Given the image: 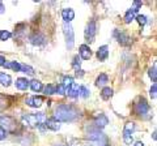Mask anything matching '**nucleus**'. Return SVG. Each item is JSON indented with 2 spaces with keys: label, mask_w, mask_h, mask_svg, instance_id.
<instances>
[{
  "label": "nucleus",
  "mask_w": 157,
  "mask_h": 146,
  "mask_svg": "<svg viewBox=\"0 0 157 146\" xmlns=\"http://www.w3.org/2000/svg\"><path fill=\"white\" fill-rule=\"evenodd\" d=\"M78 116H80L78 110L71 104H60L54 111V119L59 121V123L60 121H63V123H71V121H75Z\"/></svg>",
  "instance_id": "obj_1"
},
{
  "label": "nucleus",
  "mask_w": 157,
  "mask_h": 146,
  "mask_svg": "<svg viewBox=\"0 0 157 146\" xmlns=\"http://www.w3.org/2000/svg\"><path fill=\"white\" fill-rule=\"evenodd\" d=\"M46 115L43 112L38 114H26L22 116V123L29 126H41L46 123Z\"/></svg>",
  "instance_id": "obj_2"
},
{
  "label": "nucleus",
  "mask_w": 157,
  "mask_h": 146,
  "mask_svg": "<svg viewBox=\"0 0 157 146\" xmlns=\"http://www.w3.org/2000/svg\"><path fill=\"white\" fill-rule=\"evenodd\" d=\"M63 33H64V37H66V43H67V47L72 50L73 46H75V31L71 26V24H63Z\"/></svg>",
  "instance_id": "obj_3"
},
{
  "label": "nucleus",
  "mask_w": 157,
  "mask_h": 146,
  "mask_svg": "<svg viewBox=\"0 0 157 146\" xmlns=\"http://www.w3.org/2000/svg\"><path fill=\"white\" fill-rule=\"evenodd\" d=\"M86 138L89 141H93L96 144H102V142H106L107 137L101 132L100 129H90L86 134Z\"/></svg>",
  "instance_id": "obj_4"
},
{
  "label": "nucleus",
  "mask_w": 157,
  "mask_h": 146,
  "mask_svg": "<svg viewBox=\"0 0 157 146\" xmlns=\"http://www.w3.org/2000/svg\"><path fill=\"white\" fill-rule=\"evenodd\" d=\"M135 130V123L128 121V123L124 124V129H123V141L126 145H131L134 142V137H132V133Z\"/></svg>",
  "instance_id": "obj_5"
},
{
  "label": "nucleus",
  "mask_w": 157,
  "mask_h": 146,
  "mask_svg": "<svg viewBox=\"0 0 157 146\" xmlns=\"http://www.w3.org/2000/svg\"><path fill=\"white\" fill-rule=\"evenodd\" d=\"M135 112H136V115L141 116V118H147V115L151 112V107L148 103H147V100L144 98H141L135 104Z\"/></svg>",
  "instance_id": "obj_6"
},
{
  "label": "nucleus",
  "mask_w": 157,
  "mask_h": 146,
  "mask_svg": "<svg viewBox=\"0 0 157 146\" xmlns=\"http://www.w3.org/2000/svg\"><path fill=\"white\" fill-rule=\"evenodd\" d=\"M97 33V26H96V22L94 21H90L89 24L86 25L85 27V38L88 42H93V39H94V35Z\"/></svg>",
  "instance_id": "obj_7"
},
{
  "label": "nucleus",
  "mask_w": 157,
  "mask_h": 146,
  "mask_svg": "<svg viewBox=\"0 0 157 146\" xmlns=\"http://www.w3.org/2000/svg\"><path fill=\"white\" fill-rule=\"evenodd\" d=\"M114 37L117 38V41L119 42L122 46H130L131 39H130V37L127 35L124 31H122V30H115V31H114Z\"/></svg>",
  "instance_id": "obj_8"
},
{
  "label": "nucleus",
  "mask_w": 157,
  "mask_h": 146,
  "mask_svg": "<svg viewBox=\"0 0 157 146\" xmlns=\"http://www.w3.org/2000/svg\"><path fill=\"white\" fill-rule=\"evenodd\" d=\"M42 102H43L42 97H29L25 103H26L29 107H33V108H38V107L42 106Z\"/></svg>",
  "instance_id": "obj_9"
},
{
  "label": "nucleus",
  "mask_w": 157,
  "mask_h": 146,
  "mask_svg": "<svg viewBox=\"0 0 157 146\" xmlns=\"http://www.w3.org/2000/svg\"><path fill=\"white\" fill-rule=\"evenodd\" d=\"M78 52H80V59L89 60L92 57V50H90V47L86 45H81L80 48H78Z\"/></svg>",
  "instance_id": "obj_10"
},
{
  "label": "nucleus",
  "mask_w": 157,
  "mask_h": 146,
  "mask_svg": "<svg viewBox=\"0 0 157 146\" xmlns=\"http://www.w3.org/2000/svg\"><path fill=\"white\" fill-rule=\"evenodd\" d=\"M94 124H96V126L97 128H104V126H106L107 124H109V119L106 118V116L102 114V112H100L97 116H96V119H94Z\"/></svg>",
  "instance_id": "obj_11"
},
{
  "label": "nucleus",
  "mask_w": 157,
  "mask_h": 146,
  "mask_svg": "<svg viewBox=\"0 0 157 146\" xmlns=\"http://www.w3.org/2000/svg\"><path fill=\"white\" fill-rule=\"evenodd\" d=\"M62 17H63V20H64L66 24H70L73 18H75V11L71 9V8L63 9V11H62Z\"/></svg>",
  "instance_id": "obj_12"
},
{
  "label": "nucleus",
  "mask_w": 157,
  "mask_h": 146,
  "mask_svg": "<svg viewBox=\"0 0 157 146\" xmlns=\"http://www.w3.org/2000/svg\"><path fill=\"white\" fill-rule=\"evenodd\" d=\"M0 123L6 124L9 130H14V126H16V120L9 116H0Z\"/></svg>",
  "instance_id": "obj_13"
},
{
  "label": "nucleus",
  "mask_w": 157,
  "mask_h": 146,
  "mask_svg": "<svg viewBox=\"0 0 157 146\" xmlns=\"http://www.w3.org/2000/svg\"><path fill=\"white\" fill-rule=\"evenodd\" d=\"M109 56V47L107 46H101L97 50V59L100 61H105Z\"/></svg>",
  "instance_id": "obj_14"
},
{
  "label": "nucleus",
  "mask_w": 157,
  "mask_h": 146,
  "mask_svg": "<svg viewBox=\"0 0 157 146\" xmlns=\"http://www.w3.org/2000/svg\"><path fill=\"white\" fill-rule=\"evenodd\" d=\"M45 126H46L47 129H51V130H54V132H58V130L60 129V123L56 121L54 118H51V119H47L46 120Z\"/></svg>",
  "instance_id": "obj_15"
},
{
  "label": "nucleus",
  "mask_w": 157,
  "mask_h": 146,
  "mask_svg": "<svg viewBox=\"0 0 157 146\" xmlns=\"http://www.w3.org/2000/svg\"><path fill=\"white\" fill-rule=\"evenodd\" d=\"M66 94H68V97H71V98H77L80 95V86L75 84L71 85L68 89H66Z\"/></svg>",
  "instance_id": "obj_16"
},
{
  "label": "nucleus",
  "mask_w": 157,
  "mask_h": 146,
  "mask_svg": "<svg viewBox=\"0 0 157 146\" xmlns=\"http://www.w3.org/2000/svg\"><path fill=\"white\" fill-rule=\"evenodd\" d=\"M30 42L33 45H37V46H42L46 43V38L42 35V34H34V35L30 37Z\"/></svg>",
  "instance_id": "obj_17"
},
{
  "label": "nucleus",
  "mask_w": 157,
  "mask_h": 146,
  "mask_svg": "<svg viewBox=\"0 0 157 146\" xmlns=\"http://www.w3.org/2000/svg\"><path fill=\"white\" fill-rule=\"evenodd\" d=\"M0 84H2L3 86L8 87L12 84V77L9 75H7V73H4V72H0Z\"/></svg>",
  "instance_id": "obj_18"
},
{
  "label": "nucleus",
  "mask_w": 157,
  "mask_h": 146,
  "mask_svg": "<svg viewBox=\"0 0 157 146\" xmlns=\"http://www.w3.org/2000/svg\"><path fill=\"white\" fill-rule=\"evenodd\" d=\"M7 69H13L14 72H20L21 71V64L18 61H6V64L3 65Z\"/></svg>",
  "instance_id": "obj_19"
},
{
  "label": "nucleus",
  "mask_w": 157,
  "mask_h": 146,
  "mask_svg": "<svg viewBox=\"0 0 157 146\" xmlns=\"http://www.w3.org/2000/svg\"><path fill=\"white\" fill-rule=\"evenodd\" d=\"M16 87L18 90H26L29 87V81L26 78H17L16 80Z\"/></svg>",
  "instance_id": "obj_20"
},
{
  "label": "nucleus",
  "mask_w": 157,
  "mask_h": 146,
  "mask_svg": "<svg viewBox=\"0 0 157 146\" xmlns=\"http://www.w3.org/2000/svg\"><path fill=\"white\" fill-rule=\"evenodd\" d=\"M107 82H109V77H107V75L101 73V75L97 77V80H96V86H105Z\"/></svg>",
  "instance_id": "obj_21"
},
{
  "label": "nucleus",
  "mask_w": 157,
  "mask_h": 146,
  "mask_svg": "<svg viewBox=\"0 0 157 146\" xmlns=\"http://www.w3.org/2000/svg\"><path fill=\"white\" fill-rule=\"evenodd\" d=\"M29 86H30V89L33 91H41L43 89V85H42V82L41 81H38V80H33L32 82H29Z\"/></svg>",
  "instance_id": "obj_22"
},
{
  "label": "nucleus",
  "mask_w": 157,
  "mask_h": 146,
  "mask_svg": "<svg viewBox=\"0 0 157 146\" xmlns=\"http://www.w3.org/2000/svg\"><path fill=\"white\" fill-rule=\"evenodd\" d=\"M111 95H113V89H111V87H104V89H102L101 97H102V99H104V100L110 99Z\"/></svg>",
  "instance_id": "obj_23"
},
{
  "label": "nucleus",
  "mask_w": 157,
  "mask_h": 146,
  "mask_svg": "<svg viewBox=\"0 0 157 146\" xmlns=\"http://www.w3.org/2000/svg\"><path fill=\"white\" fill-rule=\"evenodd\" d=\"M134 20H135V12L132 11V9H128V11L126 12V14H124V22L130 24L131 21H134Z\"/></svg>",
  "instance_id": "obj_24"
},
{
  "label": "nucleus",
  "mask_w": 157,
  "mask_h": 146,
  "mask_svg": "<svg viewBox=\"0 0 157 146\" xmlns=\"http://www.w3.org/2000/svg\"><path fill=\"white\" fill-rule=\"evenodd\" d=\"M20 72H24V73H26V75H29V76L34 75V69L30 65H26V64H21V71Z\"/></svg>",
  "instance_id": "obj_25"
},
{
  "label": "nucleus",
  "mask_w": 157,
  "mask_h": 146,
  "mask_svg": "<svg viewBox=\"0 0 157 146\" xmlns=\"http://www.w3.org/2000/svg\"><path fill=\"white\" fill-rule=\"evenodd\" d=\"M63 86L66 87V89H68L71 85H73V77H71V76H66L64 78H63V84H62Z\"/></svg>",
  "instance_id": "obj_26"
},
{
  "label": "nucleus",
  "mask_w": 157,
  "mask_h": 146,
  "mask_svg": "<svg viewBox=\"0 0 157 146\" xmlns=\"http://www.w3.org/2000/svg\"><path fill=\"white\" fill-rule=\"evenodd\" d=\"M80 65H81V59H80V56L78 55H76L75 57H73L72 67L75 68V71H80Z\"/></svg>",
  "instance_id": "obj_27"
},
{
  "label": "nucleus",
  "mask_w": 157,
  "mask_h": 146,
  "mask_svg": "<svg viewBox=\"0 0 157 146\" xmlns=\"http://www.w3.org/2000/svg\"><path fill=\"white\" fill-rule=\"evenodd\" d=\"M135 18H136V21L139 22V25H140V26H144L145 24L148 22V18H147L144 14H139V16H136Z\"/></svg>",
  "instance_id": "obj_28"
},
{
  "label": "nucleus",
  "mask_w": 157,
  "mask_h": 146,
  "mask_svg": "<svg viewBox=\"0 0 157 146\" xmlns=\"http://www.w3.org/2000/svg\"><path fill=\"white\" fill-rule=\"evenodd\" d=\"M43 91H45L46 95H52V94H55V86L54 85H47L46 87H43Z\"/></svg>",
  "instance_id": "obj_29"
},
{
  "label": "nucleus",
  "mask_w": 157,
  "mask_h": 146,
  "mask_svg": "<svg viewBox=\"0 0 157 146\" xmlns=\"http://www.w3.org/2000/svg\"><path fill=\"white\" fill-rule=\"evenodd\" d=\"M80 95L82 98H88L90 95V90L88 89L86 86H80Z\"/></svg>",
  "instance_id": "obj_30"
},
{
  "label": "nucleus",
  "mask_w": 157,
  "mask_h": 146,
  "mask_svg": "<svg viewBox=\"0 0 157 146\" xmlns=\"http://www.w3.org/2000/svg\"><path fill=\"white\" fill-rule=\"evenodd\" d=\"M156 71H157V68H156V64H155L149 69V77L152 78V81H153L155 84H156V81H157V73H156Z\"/></svg>",
  "instance_id": "obj_31"
},
{
  "label": "nucleus",
  "mask_w": 157,
  "mask_h": 146,
  "mask_svg": "<svg viewBox=\"0 0 157 146\" xmlns=\"http://www.w3.org/2000/svg\"><path fill=\"white\" fill-rule=\"evenodd\" d=\"M12 37V34L8 30H2L0 31V41H8L9 38Z\"/></svg>",
  "instance_id": "obj_32"
},
{
  "label": "nucleus",
  "mask_w": 157,
  "mask_h": 146,
  "mask_svg": "<svg viewBox=\"0 0 157 146\" xmlns=\"http://www.w3.org/2000/svg\"><path fill=\"white\" fill-rule=\"evenodd\" d=\"M55 94H59V95H64L66 94V87L63 86L62 84L55 86Z\"/></svg>",
  "instance_id": "obj_33"
},
{
  "label": "nucleus",
  "mask_w": 157,
  "mask_h": 146,
  "mask_svg": "<svg viewBox=\"0 0 157 146\" xmlns=\"http://www.w3.org/2000/svg\"><path fill=\"white\" fill-rule=\"evenodd\" d=\"M156 93H157V85L153 84L151 87V91H149V95H151L152 99H156Z\"/></svg>",
  "instance_id": "obj_34"
},
{
  "label": "nucleus",
  "mask_w": 157,
  "mask_h": 146,
  "mask_svg": "<svg viewBox=\"0 0 157 146\" xmlns=\"http://www.w3.org/2000/svg\"><path fill=\"white\" fill-rule=\"evenodd\" d=\"M6 138H7V130L4 129L2 125H0V141L6 140Z\"/></svg>",
  "instance_id": "obj_35"
},
{
  "label": "nucleus",
  "mask_w": 157,
  "mask_h": 146,
  "mask_svg": "<svg viewBox=\"0 0 157 146\" xmlns=\"http://www.w3.org/2000/svg\"><path fill=\"white\" fill-rule=\"evenodd\" d=\"M141 5H143V3H140V2H134V7H132L131 9H132V11H134V12L136 13L137 11H139V8H140Z\"/></svg>",
  "instance_id": "obj_36"
},
{
  "label": "nucleus",
  "mask_w": 157,
  "mask_h": 146,
  "mask_svg": "<svg viewBox=\"0 0 157 146\" xmlns=\"http://www.w3.org/2000/svg\"><path fill=\"white\" fill-rule=\"evenodd\" d=\"M4 12H6V7H4V4L0 2V14H3Z\"/></svg>",
  "instance_id": "obj_37"
},
{
  "label": "nucleus",
  "mask_w": 157,
  "mask_h": 146,
  "mask_svg": "<svg viewBox=\"0 0 157 146\" xmlns=\"http://www.w3.org/2000/svg\"><path fill=\"white\" fill-rule=\"evenodd\" d=\"M6 61H7V60H6V57H4V56H0V65L3 67L4 64H6Z\"/></svg>",
  "instance_id": "obj_38"
},
{
  "label": "nucleus",
  "mask_w": 157,
  "mask_h": 146,
  "mask_svg": "<svg viewBox=\"0 0 157 146\" xmlns=\"http://www.w3.org/2000/svg\"><path fill=\"white\" fill-rule=\"evenodd\" d=\"M134 146H144V144L143 142H141V141H139V142H136Z\"/></svg>",
  "instance_id": "obj_39"
},
{
  "label": "nucleus",
  "mask_w": 157,
  "mask_h": 146,
  "mask_svg": "<svg viewBox=\"0 0 157 146\" xmlns=\"http://www.w3.org/2000/svg\"><path fill=\"white\" fill-rule=\"evenodd\" d=\"M102 146H111V145H109V144H105V145H102Z\"/></svg>",
  "instance_id": "obj_40"
}]
</instances>
